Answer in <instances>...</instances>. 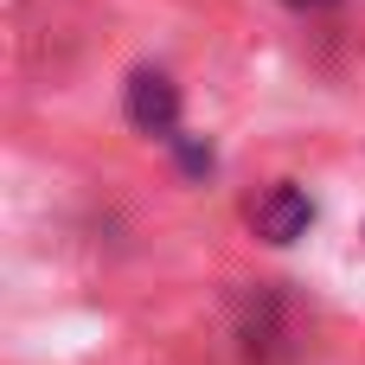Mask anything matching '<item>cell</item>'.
Segmentation results:
<instances>
[{
  "instance_id": "6da1fadb",
  "label": "cell",
  "mask_w": 365,
  "mask_h": 365,
  "mask_svg": "<svg viewBox=\"0 0 365 365\" xmlns=\"http://www.w3.org/2000/svg\"><path fill=\"white\" fill-rule=\"evenodd\" d=\"M308 225H314V199L302 186H289V180H276V186H263L250 199V231L263 244H295Z\"/></svg>"
},
{
  "instance_id": "7a4b0ae2",
  "label": "cell",
  "mask_w": 365,
  "mask_h": 365,
  "mask_svg": "<svg viewBox=\"0 0 365 365\" xmlns=\"http://www.w3.org/2000/svg\"><path fill=\"white\" fill-rule=\"evenodd\" d=\"M128 122L141 135H160V141H180V90L167 71H135L128 77Z\"/></svg>"
},
{
  "instance_id": "3957f363",
  "label": "cell",
  "mask_w": 365,
  "mask_h": 365,
  "mask_svg": "<svg viewBox=\"0 0 365 365\" xmlns=\"http://www.w3.org/2000/svg\"><path fill=\"white\" fill-rule=\"evenodd\" d=\"M289 6H308L314 13V6H340V0H289Z\"/></svg>"
}]
</instances>
